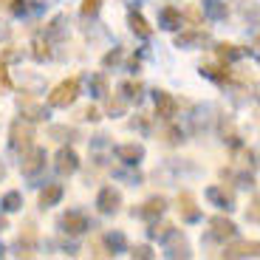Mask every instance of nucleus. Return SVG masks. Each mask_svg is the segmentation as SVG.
Returning a JSON list of instances; mask_svg holds the SVG:
<instances>
[{"instance_id":"72a5a7b5","label":"nucleus","mask_w":260,"mask_h":260,"mask_svg":"<svg viewBox=\"0 0 260 260\" xmlns=\"http://www.w3.org/2000/svg\"><path fill=\"white\" fill-rule=\"evenodd\" d=\"M187 17L192 20V26H198V23H201V12H198V9H189V12H187Z\"/></svg>"},{"instance_id":"0eeeda50","label":"nucleus","mask_w":260,"mask_h":260,"mask_svg":"<svg viewBox=\"0 0 260 260\" xmlns=\"http://www.w3.org/2000/svg\"><path fill=\"white\" fill-rule=\"evenodd\" d=\"M57 170L62 173V176H74L79 170V156L74 147H62L57 153Z\"/></svg>"},{"instance_id":"f03ea898","label":"nucleus","mask_w":260,"mask_h":260,"mask_svg":"<svg viewBox=\"0 0 260 260\" xmlns=\"http://www.w3.org/2000/svg\"><path fill=\"white\" fill-rule=\"evenodd\" d=\"M96 207H99V212H102V215L119 212V207H122V192L113 189V187H102V189H99V195H96Z\"/></svg>"},{"instance_id":"4be33fe9","label":"nucleus","mask_w":260,"mask_h":260,"mask_svg":"<svg viewBox=\"0 0 260 260\" xmlns=\"http://www.w3.org/2000/svg\"><path fill=\"white\" fill-rule=\"evenodd\" d=\"M31 48H34V59H40V62H43V59H48L51 57V48H48V40H43V37H37L31 43Z\"/></svg>"},{"instance_id":"c9c22d12","label":"nucleus","mask_w":260,"mask_h":260,"mask_svg":"<svg viewBox=\"0 0 260 260\" xmlns=\"http://www.w3.org/2000/svg\"><path fill=\"white\" fill-rule=\"evenodd\" d=\"M116 59H119V51L108 54V57H105V65H111V62H116Z\"/></svg>"},{"instance_id":"bb28decb","label":"nucleus","mask_w":260,"mask_h":260,"mask_svg":"<svg viewBox=\"0 0 260 260\" xmlns=\"http://www.w3.org/2000/svg\"><path fill=\"white\" fill-rule=\"evenodd\" d=\"M164 142H167V144H178V142H181V130H178V127H167V130H164Z\"/></svg>"},{"instance_id":"dca6fc26","label":"nucleus","mask_w":260,"mask_h":260,"mask_svg":"<svg viewBox=\"0 0 260 260\" xmlns=\"http://www.w3.org/2000/svg\"><path fill=\"white\" fill-rule=\"evenodd\" d=\"M207 195L212 198L215 204H218V207H223V209H232L235 207V195L226 192V189H221V187H209Z\"/></svg>"},{"instance_id":"f704fd0d","label":"nucleus","mask_w":260,"mask_h":260,"mask_svg":"<svg viewBox=\"0 0 260 260\" xmlns=\"http://www.w3.org/2000/svg\"><path fill=\"white\" fill-rule=\"evenodd\" d=\"M82 116H85V119H91V122H96V119H99V111H96V108H85Z\"/></svg>"},{"instance_id":"aec40b11","label":"nucleus","mask_w":260,"mask_h":260,"mask_svg":"<svg viewBox=\"0 0 260 260\" xmlns=\"http://www.w3.org/2000/svg\"><path fill=\"white\" fill-rule=\"evenodd\" d=\"M218 57L223 59V62H232V59H241L243 57V51L238 46H229V43H221L218 46Z\"/></svg>"},{"instance_id":"58836bf2","label":"nucleus","mask_w":260,"mask_h":260,"mask_svg":"<svg viewBox=\"0 0 260 260\" xmlns=\"http://www.w3.org/2000/svg\"><path fill=\"white\" fill-rule=\"evenodd\" d=\"M257 46H260V37H257Z\"/></svg>"},{"instance_id":"7ed1b4c3","label":"nucleus","mask_w":260,"mask_h":260,"mask_svg":"<svg viewBox=\"0 0 260 260\" xmlns=\"http://www.w3.org/2000/svg\"><path fill=\"white\" fill-rule=\"evenodd\" d=\"M46 167V150L43 147H28L26 156H23V164H20V170H23V176H37L40 170Z\"/></svg>"},{"instance_id":"1a4fd4ad","label":"nucleus","mask_w":260,"mask_h":260,"mask_svg":"<svg viewBox=\"0 0 260 260\" xmlns=\"http://www.w3.org/2000/svg\"><path fill=\"white\" fill-rule=\"evenodd\" d=\"M59 226H62L68 235H85L88 232V218H85L82 212H65L62 221H59Z\"/></svg>"},{"instance_id":"2f4dec72","label":"nucleus","mask_w":260,"mask_h":260,"mask_svg":"<svg viewBox=\"0 0 260 260\" xmlns=\"http://www.w3.org/2000/svg\"><path fill=\"white\" fill-rule=\"evenodd\" d=\"M108 243H111V249L113 246H124V238L122 235H108Z\"/></svg>"},{"instance_id":"6e6552de","label":"nucleus","mask_w":260,"mask_h":260,"mask_svg":"<svg viewBox=\"0 0 260 260\" xmlns=\"http://www.w3.org/2000/svg\"><path fill=\"white\" fill-rule=\"evenodd\" d=\"M178 212H181V221L192 223L201 218V209H198V204H195V195L192 192H181L178 195Z\"/></svg>"},{"instance_id":"ddd939ff","label":"nucleus","mask_w":260,"mask_h":260,"mask_svg":"<svg viewBox=\"0 0 260 260\" xmlns=\"http://www.w3.org/2000/svg\"><path fill=\"white\" fill-rule=\"evenodd\" d=\"M181 23H184V14L178 12L176 6H164L161 12H158V26H161V28L176 31V28H181Z\"/></svg>"},{"instance_id":"4468645a","label":"nucleus","mask_w":260,"mask_h":260,"mask_svg":"<svg viewBox=\"0 0 260 260\" xmlns=\"http://www.w3.org/2000/svg\"><path fill=\"white\" fill-rule=\"evenodd\" d=\"M62 201V184H46V189H40V207H57Z\"/></svg>"},{"instance_id":"2eb2a0df","label":"nucleus","mask_w":260,"mask_h":260,"mask_svg":"<svg viewBox=\"0 0 260 260\" xmlns=\"http://www.w3.org/2000/svg\"><path fill=\"white\" fill-rule=\"evenodd\" d=\"M127 23H130V28H133V34H139V37H144V40L153 37V28H150V23H147V20H144L139 12H130V14H127Z\"/></svg>"},{"instance_id":"9b49d317","label":"nucleus","mask_w":260,"mask_h":260,"mask_svg":"<svg viewBox=\"0 0 260 260\" xmlns=\"http://www.w3.org/2000/svg\"><path fill=\"white\" fill-rule=\"evenodd\" d=\"M209 226H212V238H218V241H226V238L238 235V226L229 218H223V215H215L212 221H209Z\"/></svg>"},{"instance_id":"a211bd4d","label":"nucleus","mask_w":260,"mask_h":260,"mask_svg":"<svg viewBox=\"0 0 260 260\" xmlns=\"http://www.w3.org/2000/svg\"><path fill=\"white\" fill-rule=\"evenodd\" d=\"M20 102H26V108H23V116L28 119V122H40V119H46V105H34L31 99H20Z\"/></svg>"},{"instance_id":"c756f323","label":"nucleus","mask_w":260,"mask_h":260,"mask_svg":"<svg viewBox=\"0 0 260 260\" xmlns=\"http://www.w3.org/2000/svg\"><path fill=\"white\" fill-rule=\"evenodd\" d=\"M130 254H133V257H153V252H150V246H136V249H133Z\"/></svg>"},{"instance_id":"f257e3e1","label":"nucleus","mask_w":260,"mask_h":260,"mask_svg":"<svg viewBox=\"0 0 260 260\" xmlns=\"http://www.w3.org/2000/svg\"><path fill=\"white\" fill-rule=\"evenodd\" d=\"M79 96V79L77 77H68L48 93V105L51 108H71Z\"/></svg>"},{"instance_id":"6ab92c4d","label":"nucleus","mask_w":260,"mask_h":260,"mask_svg":"<svg viewBox=\"0 0 260 260\" xmlns=\"http://www.w3.org/2000/svg\"><path fill=\"white\" fill-rule=\"evenodd\" d=\"M0 207L6 209V212H17V209L23 207V195H20L17 189H9V192L0 198Z\"/></svg>"},{"instance_id":"cd10ccee","label":"nucleus","mask_w":260,"mask_h":260,"mask_svg":"<svg viewBox=\"0 0 260 260\" xmlns=\"http://www.w3.org/2000/svg\"><path fill=\"white\" fill-rule=\"evenodd\" d=\"M102 0H82V14H96Z\"/></svg>"},{"instance_id":"9d476101","label":"nucleus","mask_w":260,"mask_h":260,"mask_svg":"<svg viewBox=\"0 0 260 260\" xmlns=\"http://www.w3.org/2000/svg\"><path fill=\"white\" fill-rule=\"evenodd\" d=\"M164 209H167V201L158 195V198H150V201H144L139 209H133V215H139V218H144V221H156Z\"/></svg>"},{"instance_id":"f8f14e48","label":"nucleus","mask_w":260,"mask_h":260,"mask_svg":"<svg viewBox=\"0 0 260 260\" xmlns=\"http://www.w3.org/2000/svg\"><path fill=\"white\" fill-rule=\"evenodd\" d=\"M113 153H116V158H119V161H124V164H139L144 158V147H142V144H136V142L119 144Z\"/></svg>"},{"instance_id":"c85d7f7f","label":"nucleus","mask_w":260,"mask_h":260,"mask_svg":"<svg viewBox=\"0 0 260 260\" xmlns=\"http://www.w3.org/2000/svg\"><path fill=\"white\" fill-rule=\"evenodd\" d=\"M218 3H221V0H207V9L215 14V17H223V14H226V9L218 6Z\"/></svg>"},{"instance_id":"39448f33","label":"nucleus","mask_w":260,"mask_h":260,"mask_svg":"<svg viewBox=\"0 0 260 260\" xmlns=\"http://www.w3.org/2000/svg\"><path fill=\"white\" fill-rule=\"evenodd\" d=\"M223 257H260V241H238L223 249Z\"/></svg>"},{"instance_id":"473e14b6","label":"nucleus","mask_w":260,"mask_h":260,"mask_svg":"<svg viewBox=\"0 0 260 260\" xmlns=\"http://www.w3.org/2000/svg\"><path fill=\"white\" fill-rule=\"evenodd\" d=\"M108 111H111V113H122L124 111V102H113V99H111V102H108Z\"/></svg>"},{"instance_id":"b1692460","label":"nucleus","mask_w":260,"mask_h":260,"mask_svg":"<svg viewBox=\"0 0 260 260\" xmlns=\"http://www.w3.org/2000/svg\"><path fill=\"white\" fill-rule=\"evenodd\" d=\"M91 88H93V96H105V93H108V77H105V74H96V77L91 79Z\"/></svg>"},{"instance_id":"e433bc0d","label":"nucleus","mask_w":260,"mask_h":260,"mask_svg":"<svg viewBox=\"0 0 260 260\" xmlns=\"http://www.w3.org/2000/svg\"><path fill=\"white\" fill-rule=\"evenodd\" d=\"M0 176H3V164H0Z\"/></svg>"},{"instance_id":"5701e85b","label":"nucleus","mask_w":260,"mask_h":260,"mask_svg":"<svg viewBox=\"0 0 260 260\" xmlns=\"http://www.w3.org/2000/svg\"><path fill=\"white\" fill-rule=\"evenodd\" d=\"M150 238L167 241V238H173V226H170V223H153V226H150Z\"/></svg>"},{"instance_id":"423d86ee","label":"nucleus","mask_w":260,"mask_h":260,"mask_svg":"<svg viewBox=\"0 0 260 260\" xmlns=\"http://www.w3.org/2000/svg\"><path fill=\"white\" fill-rule=\"evenodd\" d=\"M176 113H178L176 96H173V93H167V91H158V96H156V116L164 119V122H170Z\"/></svg>"},{"instance_id":"412c9836","label":"nucleus","mask_w":260,"mask_h":260,"mask_svg":"<svg viewBox=\"0 0 260 260\" xmlns=\"http://www.w3.org/2000/svg\"><path fill=\"white\" fill-rule=\"evenodd\" d=\"M201 74L209 79H218V82H226L229 79V65L226 68H215V65H201Z\"/></svg>"},{"instance_id":"20e7f679","label":"nucleus","mask_w":260,"mask_h":260,"mask_svg":"<svg viewBox=\"0 0 260 260\" xmlns=\"http://www.w3.org/2000/svg\"><path fill=\"white\" fill-rule=\"evenodd\" d=\"M9 136H12V150H28L31 147V139H34V130L23 122H14L12 130H9Z\"/></svg>"},{"instance_id":"393cba45","label":"nucleus","mask_w":260,"mask_h":260,"mask_svg":"<svg viewBox=\"0 0 260 260\" xmlns=\"http://www.w3.org/2000/svg\"><path fill=\"white\" fill-rule=\"evenodd\" d=\"M246 221L260 223V195H254L252 204H249V209H246Z\"/></svg>"},{"instance_id":"a878e982","label":"nucleus","mask_w":260,"mask_h":260,"mask_svg":"<svg viewBox=\"0 0 260 260\" xmlns=\"http://www.w3.org/2000/svg\"><path fill=\"white\" fill-rule=\"evenodd\" d=\"M122 91L127 99H139V93H142V82H124Z\"/></svg>"},{"instance_id":"f3484780","label":"nucleus","mask_w":260,"mask_h":260,"mask_svg":"<svg viewBox=\"0 0 260 260\" xmlns=\"http://www.w3.org/2000/svg\"><path fill=\"white\" fill-rule=\"evenodd\" d=\"M207 40V31H184L176 37V46L178 48H189V46H201Z\"/></svg>"},{"instance_id":"4c0bfd02","label":"nucleus","mask_w":260,"mask_h":260,"mask_svg":"<svg viewBox=\"0 0 260 260\" xmlns=\"http://www.w3.org/2000/svg\"><path fill=\"white\" fill-rule=\"evenodd\" d=\"M0 226H3V218H0Z\"/></svg>"},{"instance_id":"7c9ffc66","label":"nucleus","mask_w":260,"mask_h":260,"mask_svg":"<svg viewBox=\"0 0 260 260\" xmlns=\"http://www.w3.org/2000/svg\"><path fill=\"white\" fill-rule=\"evenodd\" d=\"M0 85H3V88L12 85V82H9V71H6V65H3V62H0Z\"/></svg>"}]
</instances>
